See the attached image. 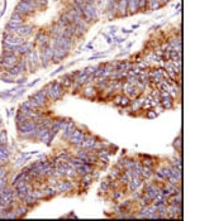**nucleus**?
I'll return each mask as SVG.
<instances>
[{
  "label": "nucleus",
  "mask_w": 219,
  "mask_h": 221,
  "mask_svg": "<svg viewBox=\"0 0 219 221\" xmlns=\"http://www.w3.org/2000/svg\"><path fill=\"white\" fill-rule=\"evenodd\" d=\"M38 126L37 125V123L33 120V119H27L25 121H23L22 124H19V125H17V130L19 133V135H25V134L30 133L32 130H34V129Z\"/></svg>",
  "instance_id": "3"
},
{
  "label": "nucleus",
  "mask_w": 219,
  "mask_h": 221,
  "mask_svg": "<svg viewBox=\"0 0 219 221\" xmlns=\"http://www.w3.org/2000/svg\"><path fill=\"white\" fill-rule=\"evenodd\" d=\"M53 48V58H52V63H58L60 61H62L63 58H66L68 56L70 51H67L66 48L60 47V46H53L50 44Z\"/></svg>",
  "instance_id": "4"
},
{
  "label": "nucleus",
  "mask_w": 219,
  "mask_h": 221,
  "mask_svg": "<svg viewBox=\"0 0 219 221\" xmlns=\"http://www.w3.org/2000/svg\"><path fill=\"white\" fill-rule=\"evenodd\" d=\"M153 168L152 167H147V166H143V168H142V172H141V177H142V180L143 181H147L149 180L152 177L153 174Z\"/></svg>",
  "instance_id": "21"
},
{
  "label": "nucleus",
  "mask_w": 219,
  "mask_h": 221,
  "mask_svg": "<svg viewBox=\"0 0 219 221\" xmlns=\"http://www.w3.org/2000/svg\"><path fill=\"white\" fill-rule=\"evenodd\" d=\"M169 3V0H162V4H167Z\"/></svg>",
  "instance_id": "58"
},
{
  "label": "nucleus",
  "mask_w": 219,
  "mask_h": 221,
  "mask_svg": "<svg viewBox=\"0 0 219 221\" xmlns=\"http://www.w3.org/2000/svg\"><path fill=\"white\" fill-rule=\"evenodd\" d=\"M123 196H124V192H123L120 188H117V190H113V193H111V200H113V201H119Z\"/></svg>",
  "instance_id": "28"
},
{
  "label": "nucleus",
  "mask_w": 219,
  "mask_h": 221,
  "mask_svg": "<svg viewBox=\"0 0 219 221\" xmlns=\"http://www.w3.org/2000/svg\"><path fill=\"white\" fill-rule=\"evenodd\" d=\"M7 33L9 34H12V35H18L20 37V38H27V37H29L32 34V32H33V27H32L30 24H25L23 23L22 25H19L15 29H8V30H5Z\"/></svg>",
  "instance_id": "2"
},
{
  "label": "nucleus",
  "mask_w": 219,
  "mask_h": 221,
  "mask_svg": "<svg viewBox=\"0 0 219 221\" xmlns=\"http://www.w3.org/2000/svg\"><path fill=\"white\" fill-rule=\"evenodd\" d=\"M97 68H98V66H89V67H86V68H84L82 71H84L85 75H88V76H89V75H93Z\"/></svg>",
  "instance_id": "38"
},
{
  "label": "nucleus",
  "mask_w": 219,
  "mask_h": 221,
  "mask_svg": "<svg viewBox=\"0 0 219 221\" xmlns=\"http://www.w3.org/2000/svg\"><path fill=\"white\" fill-rule=\"evenodd\" d=\"M73 188V183L70 180H65V181H58L56 185V191L57 193H65V192H70Z\"/></svg>",
  "instance_id": "12"
},
{
  "label": "nucleus",
  "mask_w": 219,
  "mask_h": 221,
  "mask_svg": "<svg viewBox=\"0 0 219 221\" xmlns=\"http://www.w3.org/2000/svg\"><path fill=\"white\" fill-rule=\"evenodd\" d=\"M115 33H117V27L115 25H113V27H109V35L113 38V37L115 35Z\"/></svg>",
  "instance_id": "46"
},
{
  "label": "nucleus",
  "mask_w": 219,
  "mask_h": 221,
  "mask_svg": "<svg viewBox=\"0 0 219 221\" xmlns=\"http://www.w3.org/2000/svg\"><path fill=\"white\" fill-rule=\"evenodd\" d=\"M157 58H158V57L154 55V52H149L148 55L146 56V61H147V62H154V61H157Z\"/></svg>",
  "instance_id": "39"
},
{
  "label": "nucleus",
  "mask_w": 219,
  "mask_h": 221,
  "mask_svg": "<svg viewBox=\"0 0 219 221\" xmlns=\"http://www.w3.org/2000/svg\"><path fill=\"white\" fill-rule=\"evenodd\" d=\"M132 44H133V42H129V43H127V48H129V47H131Z\"/></svg>",
  "instance_id": "57"
},
{
  "label": "nucleus",
  "mask_w": 219,
  "mask_h": 221,
  "mask_svg": "<svg viewBox=\"0 0 219 221\" xmlns=\"http://www.w3.org/2000/svg\"><path fill=\"white\" fill-rule=\"evenodd\" d=\"M25 81H27V78L23 76V77H19V78H17V80H14V82H17L18 85H24Z\"/></svg>",
  "instance_id": "48"
},
{
  "label": "nucleus",
  "mask_w": 219,
  "mask_h": 221,
  "mask_svg": "<svg viewBox=\"0 0 219 221\" xmlns=\"http://www.w3.org/2000/svg\"><path fill=\"white\" fill-rule=\"evenodd\" d=\"M81 91H82V94H81L82 98L90 99V100H93V99L97 98V94H98V91H97V89H95V86H91V85H86Z\"/></svg>",
  "instance_id": "13"
},
{
  "label": "nucleus",
  "mask_w": 219,
  "mask_h": 221,
  "mask_svg": "<svg viewBox=\"0 0 219 221\" xmlns=\"http://www.w3.org/2000/svg\"><path fill=\"white\" fill-rule=\"evenodd\" d=\"M72 3H75V4H76L79 8H81V9L85 7V4H86V3H85V0H73Z\"/></svg>",
  "instance_id": "45"
},
{
  "label": "nucleus",
  "mask_w": 219,
  "mask_h": 221,
  "mask_svg": "<svg viewBox=\"0 0 219 221\" xmlns=\"http://www.w3.org/2000/svg\"><path fill=\"white\" fill-rule=\"evenodd\" d=\"M43 191H45V198H51L57 195L56 187H53V186H47Z\"/></svg>",
  "instance_id": "25"
},
{
  "label": "nucleus",
  "mask_w": 219,
  "mask_h": 221,
  "mask_svg": "<svg viewBox=\"0 0 219 221\" xmlns=\"http://www.w3.org/2000/svg\"><path fill=\"white\" fill-rule=\"evenodd\" d=\"M122 33H124V34H129V33H133V30L132 29H125V28H122L120 29Z\"/></svg>",
  "instance_id": "51"
},
{
  "label": "nucleus",
  "mask_w": 219,
  "mask_h": 221,
  "mask_svg": "<svg viewBox=\"0 0 219 221\" xmlns=\"http://www.w3.org/2000/svg\"><path fill=\"white\" fill-rule=\"evenodd\" d=\"M117 13H118V17H127L128 15L127 0H117Z\"/></svg>",
  "instance_id": "14"
},
{
  "label": "nucleus",
  "mask_w": 219,
  "mask_h": 221,
  "mask_svg": "<svg viewBox=\"0 0 219 221\" xmlns=\"http://www.w3.org/2000/svg\"><path fill=\"white\" fill-rule=\"evenodd\" d=\"M60 81H61V84H62V86H63V89H70L71 86H72V84H73V78L71 77L70 73L63 75Z\"/></svg>",
  "instance_id": "20"
},
{
  "label": "nucleus",
  "mask_w": 219,
  "mask_h": 221,
  "mask_svg": "<svg viewBox=\"0 0 219 221\" xmlns=\"http://www.w3.org/2000/svg\"><path fill=\"white\" fill-rule=\"evenodd\" d=\"M50 44H53V46H60V47L66 48L67 51H70L71 48H72L73 42H72L71 38H66V37H63V35H57L56 38H53V39L51 38Z\"/></svg>",
  "instance_id": "5"
},
{
  "label": "nucleus",
  "mask_w": 219,
  "mask_h": 221,
  "mask_svg": "<svg viewBox=\"0 0 219 221\" xmlns=\"http://www.w3.org/2000/svg\"><path fill=\"white\" fill-rule=\"evenodd\" d=\"M32 99L33 100H36L37 102H38L39 105H42V106H46L47 105V102H48V99H47V96H46V94L42 91V89L39 90V91H37L36 94H33L30 96Z\"/></svg>",
  "instance_id": "15"
},
{
  "label": "nucleus",
  "mask_w": 219,
  "mask_h": 221,
  "mask_svg": "<svg viewBox=\"0 0 219 221\" xmlns=\"http://www.w3.org/2000/svg\"><path fill=\"white\" fill-rule=\"evenodd\" d=\"M95 143H97V138L93 137V135H90V134H89V135L82 140V143H81V148L88 149V150H93V149H94Z\"/></svg>",
  "instance_id": "17"
},
{
  "label": "nucleus",
  "mask_w": 219,
  "mask_h": 221,
  "mask_svg": "<svg viewBox=\"0 0 219 221\" xmlns=\"http://www.w3.org/2000/svg\"><path fill=\"white\" fill-rule=\"evenodd\" d=\"M100 191H103L104 193H108L110 191V187H109V183L106 181H103L100 183Z\"/></svg>",
  "instance_id": "37"
},
{
  "label": "nucleus",
  "mask_w": 219,
  "mask_h": 221,
  "mask_svg": "<svg viewBox=\"0 0 219 221\" xmlns=\"http://www.w3.org/2000/svg\"><path fill=\"white\" fill-rule=\"evenodd\" d=\"M165 181H166V183H169V185H171V186H176V185H180V183H181V181L176 178L175 176H170L169 178L165 180Z\"/></svg>",
  "instance_id": "33"
},
{
  "label": "nucleus",
  "mask_w": 219,
  "mask_h": 221,
  "mask_svg": "<svg viewBox=\"0 0 219 221\" xmlns=\"http://www.w3.org/2000/svg\"><path fill=\"white\" fill-rule=\"evenodd\" d=\"M132 102V100L128 98V96H125V95H122V99H120V104H119V106H122V107H127V106H129V104Z\"/></svg>",
  "instance_id": "32"
},
{
  "label": "nucleus",
  "mask_w": 219,
  "mask_h": 221,
  "mask_svg": "<svg viewBox=\"0 0 219 221\" xmlns=\"http://www.w3.org/2000/svg\"><path fill=\"white\" fill-rule=\"evenodd\" d=\"M42 91L46 94V96H47V99H48V101H51V102H55V101H57V100H60L61 99V96L58 95L56 91H55V89L52 87V84L50 82L48 85H46L43 89H42Z\"/></svg>",
  "instance_id": "10"
},
{
  "label": "nucleus",
  "mask_w": 219,
  "mask_h": 221,
  "mask_svg": "<svg viewBox=\"0 0 219 221\" xmlns=\"http://www.w3.org/2000/svg\"><path fill=\"white\" fill-rule=\"evenodd\" d=\"M63 69H65V66H60V67H58V68L56 69V71H53V72L51 73V76H55V75H56V73H58V72H61V71H63Z\"/></svg>",
  "instance_id": "49"
},
{
  "label": "nucleus",
  "mask_w": 219,
  "mask_h": 221,
  "mask_svg": "<svg viewBox=\"0 0 219 221\" xmlns=\"http://www.w3.org/2000/svg\"><path fill=\"white\" fill-rule=\"evenodd\" d=\"M86 28H84L81 25H76V28H75V33H73V37H76V38H80V37H82Z\"/></svg>",
  "instance_id": "30"
},
{
  "label": "nucleus",
  "mask_w": 219,
  "mask_h": 221,
  "mask_svg": "<svg viewBox=\"0 0 219 221\" xmlns=\"http://www.w3.org/2000/svg\"><path fill=\"white\" fill-rule=\"evenodd\" d=\"M108 55V52H104V53H97V55H94V56H91L89 58V61H93V60H98V58H100V57H103V56H106Z\"/></svg>",
  "instance_id": "44"
},
{
  "label": "nucleus",
  "mask_w": 219,
  "mask_h": 221,
  "mask_svg": "<svg viewBox=\"0 0 219 221\" xmlns=\"http://www.w3.org/2000/svg\"><path fill=\"white\" fill-rule=\"evenodd\" d=\"M172 147H174L176 150H177V152H181V137H180V135L174 140Z\"/></svg>",
  "instance_id": "35"
},
{
  "label": "nucleus",
  "mask_w": 219,
  "mask_h": 221,
  "mask_svg": "<svg viewBox=\"0 0 219 221\" xmlns=\"http://www.w3.org/2000/svg\"><path fill=\"white\" fill-rule=\"evenodd\" d=\"M86 48H88V50H94V47H93L91 43H89V44H86Z\"/></svg>",
  "instance_id": "55"
},
{
  "label": "nucleus",
  "mask_w": 219,
  "mask_h": 221,
  "mask_svg": "<svg viewBox=\"0 0 219 221\" xmlns=\"http://www.w3.org/2000/svg\"><path fill=\"white\" fill-rule=\"evenodd\" d=\"M63 125H65V119H56V120H53L52 126L50 129L51 134L55 137L58 132H61L62 129H63Z\"/></svg>",
  "instance_id": "16"
},
{
  "label": "nucleus",
  "mask_w": 219,
  "mask_h": 221,
  "mask_svg": "<svg viewBox=\"0 0 219 221\" xmlns=\"http://www.w3.org/2000/svg\"><path fill=\"white\" fill-rule=\"evenodd\" d=\"M76 169V173H77V177H82L84 174H86V171L84 169V167L82 166H79L77 168H75Z\"/></svg>",
  "instance_id": "43"
},
{
  "label": "nucleus",
  "mask_w": 219,
  "mask_h": 221,
  "mask_svg": "<svg viewBox=\"0 0 219 221\" xmlns=\"http://www.w3.org/2000/svg\"><path fill=\"white\" fill-rule=\"evenodd\" d=\"M41 7L37 4L36 0L30 3H24V1H19L17 5H15V13H18L20 15H24V17H28L29 14H32L33 12H36L37 9H39Z\"/></svg>",
  "instance_id": "1"
},
{
  "label": "nucleus",
  "mask_w": 219,
  "mask_h": 221,
  "mask_svg": "<svg viewBox=\"0 0 219 221\" xmlns=\"http://www.w3.org/2000/svg\"><path fill=\"white\" fill-rule=\"evenodd\" d=\"M88 135H89L88 133H84V132L80 130V129H75V130L72 132V134H71V137L68 138V143H70L71 145H77L79 143H81Z\"/></svg>",
  "instance_id": "8"
},
{
  "label": "nucleus",
  "mask_w": 219,
  "mask_h": 221,
  "mask_svg": "<svg viewBox=\"0 0 219 221\" xmlns=\"http://www.w3.org/2000/svg\"><path fill=\"white\" fill-rule=\"evenodd\" d=\"M140 25H141V24H134V25H132V30L138 29V28H140Z\"/></svg>",
  "instance_id": "53"
},
{
  "label": "nucleus",
  "mask_w": 219,
  "mask_h": 221,
  "mask_svg": "<svg viewBox=\"0 0 219 221\" xmlns=\"http://www.w3.org/2000/svg\"><path fill=\"white\" fill-rule=\"evenodd\" d=\"M38 81H39V78H37V80H34L33 81V82H30V84H28V86H29V87H32V86H34L37 82H38Z\"/></svg>",
  "instance_id": "52"
},
{
  "label": "nucleus",
  "mask_w": 219,
  "mask_h": 221,
  "mask_svg": "<svg viewBox=\"0 0 219 221\" xmlns=\"http://www.w3.org/2000/svg\"><path fill=\"white\" fill-rule=\"evenodd\" d=\"M50 41H51V37L46 33V32H42L39 30L38 33L36 34V38H34V43L37 46H38L39 51L43 50V48H46L47 46L50 44Z\"/></svg>",
  "instance_id": "7"
},
{
  "label": "nucleus",
  "mask_w": 219,
  "mask_h": 221,
  "mask_svg": "<svg viewBox=\"0 0 219 221\" xmlns=\"http://www.w3.org/2000/svg\"><path fill=\"white\" fill-rule=\"evenodd\" d=\"M7 173H8L7 168H5L4 166H0V178H1V177H5V176H7Z\"/></svg>",
  "instance_id": "47"
},
{
  "label": "nucleus",
  "mask_w": 219,
  "mask_h": 221,
  "mask_svg": "<svg viewBox=\"0 0 219 221\" xmlns=\"http://www.w3.org/2000/svg\"><path fill=\"white\" fill-rule=\"evenodd\" d=\"M3 48H4V50H3V52H1V57H8V56L15 55L12 48H7V47H3Z\"/></svg>",
  "instance_id": "36"
},
{
  "label": "nucleus",
  "mask_w": 219,
  "mask_h": 221,
  "mask_svg": "<svg viewBox=\"0 0 219 221\" xmlns=\"http://www.w3.org/2000/svg\"><path fill=\"white\" fill-rule=\"evenodd\" d=\"M88 154H89L88 149H84V148H79V150L76 152V157H77V158H81V159H84V160H85V158L88 157Z\"/></svg>",
  "instance_id": "31"
},
{
  "label": "nucleus",
  "mask_w": 219,
  "mask_h": 221,
  "mask_svg": "<svg viewBox=\"0 0 219 221\" xmlns=\"http://www.w3.org/2000/svg\"><path fill=\"white\" fill-rule=\"evenodd\" d=\"M146 118H148V119H154V118L157 116V112H156V110H146Z\"/></svg>",
  "instance_id": "40"
},
{
  "label": "nucleus",
  "mask_w": 219,
  "mask_h": 221,
  "mask_svg": "<svg viewBox=\"0 0 219 221\" xmlns=\"http://www.w3.org/2000/svg\"><path fill=\"white\" fill-rule=\"evenodd\" d=\"M142 158V164L143 166H147V167H152V168H154V166H156V162H154V158L151 157V155H147V154H143L141 155Z\"/></svg>",
  "instance_id": "22"
},
{
  "label": "nucleus",
  "mask_w": 219,
  "mask_h": 221,
  "mask_svg": "<svg viewBox=\"0 0 219 221\" xmlns=\"http://www.w3.org/2000/svg\"><path fill=\"white\" fill-rule=\"evenodd\" d=\"M120 173H122V171L120 169H118V168H117V167L114 166L113 167V169H111V172H110V177H111V178H113V180H118V177L120 176Z\"/></svg>",
  "instance_id": "34"
},
{
  "label": "nucleus",
  "mask_w": 219,
  "mask_h": 221,
  "mask_svg": "<svg viewBox=\"0 0 219 221\" xmlns=\"http://www.w3.org/2000/svg\"><path fill=\"white\" fill-rule=\"evenodd\" d=\"M103 35H104L105 38H106V42H108V43H111V42H113V38H111V37H110L109 34H106V33H103Z\"/></svg>",
  "instance_id": "50"
},
{
  "label": "nucleus",
  "mask_w": 219,
  "mask_h": 221,
  "mask_svg": "<svg viewBox=\"0 0 219 221\" xmlns=\"http://www.w3.org/2000/svg\"><path fill=\"white\" fill-rule=\"evenodd\" d=\"M51 84H52V87L55 89L56 92L62 98V95H63V91H65V89H63V86H62V84H61V81H60V80H57V81H53V82H51Z\"/></svg>",
  "instance_id": "24"
},
{
  "label": "nucleus",
  "mask_w": 219,
  "mask_h": 221,
  "mask_svg": "<svg viewBox=\"0 0 219 221\" xmlns=\"http://www.w3.org/2000/svg\"><path fill=\"white\" fill-rule=\"evenodd\" d=\"M125 82H128L129 85L136 86L138 82H140V76H138V75H132V76H127V81H125Z\"/></svg>",
  "instance_id": "29"
},
{
  "label": "nucleus",
  "mask_w": 219,
  "mask_h": 221,
  "mask_svg": "<svg viewBox=\"0 0 219 221\" xmlns=\"http://www.w3.org/2000/svg\"><path fill=\"white\" fill-rule=\"evenodd\" d=\"M147 8V0H138V10H145Z\"/></svg>",
  "instance_id": "42"
},
{
  "label": "nucleus",
  "mask_w": 219,
  "mask_h": 221,
  "mask_svg": "<svg viewBox=\"0 0 219 221\" xmlns=\"http://www.w3.org/2000/svg\"><path fill=\"white\" fill-rule=\"evenodd\" d=\"M0 78H1L3 81H4V82H14V77L12 76V75H10L8 71H5V69H4V71L1 72V75H0Z\"/></svg>",
  "instance_id": "27"
},
{
  "label": "nucleus",
  "mask_w": 219,
  "mask_h": 221,
  "mask_svg": "<svg viewBox=\"0 0 219 221\" xmlns=\"http://www.w3.org/2000/svg\"><path fill=\"white\" fill-rule=\"evenodd\" d=\"M161 106L163 107V110H170L174 107V99L171 96H167V98L161 99Z\"/></svg>",
  "instance_id": "23"
},
{
  "label": "nucleus",
  "mask_w": 219,
  "mask_h": 221,
  "mask_svg": "<svg viewBox=\"0 0 219 221\" xmlns=\"http://www.w3.org/2000/svg\"><path fill=\"white\" fill-rule=\"evenodd\" d=\"M65 177L67 180H72V178H76L77 177V173H76V169L72 168V167H67L66 168V173H65Z\"/></svg>",
  "instance_id": "26"
},
{
  "label": "nucleus",
  "mask_w": 219,
  "mask_h": 221,
  "mask_svg": "<svg viewBox=\"0 0 219 221\" xmlns=\"http://www.w3.org/2000/svg\"><path fill=\"white\" fill-rule=\"evenodd\" d=\"M33 43H30V42H24V43H22V44H19V46H17L14 48V53L17 56H24V55H27V53H29L32 50H33Z\"/></svg>",
  "instance_id": "11"
},
{
  "label": "nucleus",
  "mask_w": 219,
  "mask_h": 221,
  "mask_svg": "<svg viewBox=\"0 0 219 221\" xmlns=\"http://www.w3.org/2000/svg\"><path fill=\"white\" fill-rule=\"evenodd\" d=\"M41 53V64L43 67H47L48 64L52 62V58H53V48L48 44L46 48L39 51Z\"/></svg>",
  "instance_id": "6"
},
{
  "label": "nucleus",
  "mask_w": 219,
  "mask_h": 221,
  "mask_svg": "<svg viewBox=\"0 0 219 221\" xmlns=\"http://www.w3.org/2000/svg\"><path fill=\"white\" fill-rule=\"evenodd\" d=\"M25 18H27V17H24V15H20V14H18V13H15V12H14L12 15H10V18H9V21H8V23L19 27V25H22V24L24 23Z\"/></svg>",
  "instance_id": "18"
},
{
  "label": "nucleus",
  "mask_w": 219,
  "mask_h": 221,
  "mask_svg": "<svg viewBox=\"0 0 219 221\" xmlns=\"http://www.w3.org/2000/svg\"><path fill=\"white\" fill-rule=\"evenodd\" d=\"M180 7H181V4H180V1H179V3H176L175 9H176V10H180Z\"/></svg>",
  "instance_id": "54"
},
{
  "label": "nucleus",
  "mask_w": 219,
  "mask_h": 221,
  "mask_svg": "<svg viewBox=\"0 0 219 221\" xmlns=\"http://www.w3.org/2000/svg\"><path fill=\"white\" fill-rule=\"evenodd\" d=\"M28 211H29V207H27L24 203L18 205V206H15V208H14V212L17 215V217H24L25 215L28 214Z\"/></svg>",
  "instance_id": "19"
},
{
  "label": "nucleus",
  "mask_w": 219,
  "mask_h": 221,
  "mask_svg": "<svg viewBox=\"0 0 219 221\" xmlns=\"http://www.w3.org/2000/svg\"><path fill=\"white\" fill-rule=\"evenodd\" d=\"M18 60H19V56H17V55L1 57V60H0V66H1L3 69H9L10 67H14L15 64H17Z\"/></svg>",
  "instance_id": "9"
},
{
  "label": "nucleus",
  "mask_w": 219,
  "mask_h": 221,
  "mask_svg": "<svg viewBox=\"0 0 219 221\" xmlns=\"http://www.w3.org/2000/svg\"><path fill=\"white\" fill-rule=\"evenodd\" d=\"M85 3H89V4H94L95 0H85Z\"/></svg>",
  "instance_id": "56"
},
{
  "label": "nucleus",
  "mask_w": 219,
  "mask_h": 221,
  "mask_svg": "<svg viewBox=\"0 0 219 221\" xmlns=\"http://www.w3.org/2000/svg\"><path fill=\"white\" fill-rule=\"evenodd\" d=\"M120 99H122V94H117L113 96V105L114 106H119L120 104Z\"/></svg>",
  "instance_id": "41"
}]
</instances>
